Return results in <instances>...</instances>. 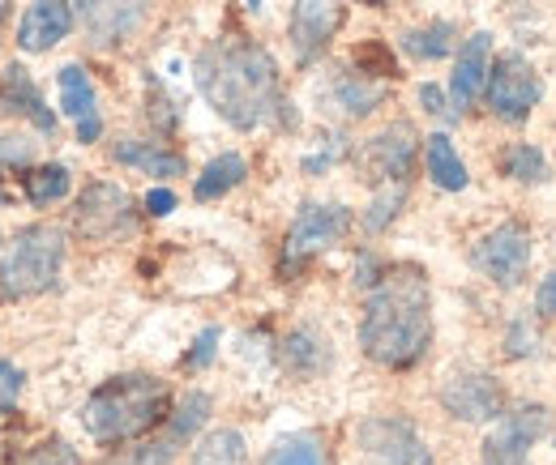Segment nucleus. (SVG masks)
Segmentation results:
<instances>
[{"label":"nucleus","instance_id":"f257e3e1","mask_svg":"<svg viewBox=\"0 0 556 465\" xmlns=\"http://www.w3.org/2000/svg\"><path fill=\"white\" fill-rule=\"evenodd\" d=\"M198 90L210 107L240 133H253L282 116L275 56L249 39H218L193 65Z\"/></svg>","mask_w":556,"mask_h":465},{"label":"nucleus","instance_id":"f03ea898","mask_svg":"<svg viewBox=\"0 0 556 465\" xmlns=\"http://www.w3.org/2000/svg\"><path fill=\"white\" fill-rule=\"evenodd\" d=\"M432 341V295L416 266L386 269L364 303L359 346L381 367H412Z\"/></svg>","mask_w":556,"mask_h":465},{"label":"nucleus","instance_id":"7ed1b4c3","mask_svg":"<svg viewBox=\"0 0 556 465\" xmlns=\"http://www.w3.org/2000/svg\"><path fill=\"white\" fill-rule=\"evenodd\" d=\"M167 414V385L154 376H116L99 385L81 405V427L99 444H125L138 440L150 427H159Z\"/></svg>","mask_w":556,"mask_h":465},{"label":"nucleus","instance_id":"20e7f679","mask_svg":"<svg viewBox=\"0 0 556 465\" xmlns=\"http://www.w3.org/2000/svg\"><path fill=\"white\" fill-rule=\"evenodd\" d=\"M61 266H65V235L56 227H26L0 261V295L9 299L43 295L61 277Z\"/></svg>","mask_w":556,"mask_h":465},{"label":"nucleus","instance_id":"39448f33","mask_svg":"<svg viewBox=\"0 0 556 465\" xmlns=\"http://www.w3.org/2000/svg\"><path fill=\"white\" fill-rule=\"evenodd\" d=\"M484 94H488V107H492L496 120H505V125H522V120L535 112V103L544 99V81H540V73L531 68L527 56L505 52L501 61H492Z\"/></svg>","mask_w":556,"mask_h":465},{"label":"nucleus","instance_id":"423d86ee","mask_svg":"<svg viewBox=\"0 0 556 465\" xmlns=\"http://www.w3.org/2000/svg\"><path fill=\"white\" fill-rule=\"evenodd\" d=\"M348 231H351L348 205H334V201H326V205H317V201L300 205V214H295V222L287 231V244H282V269L291 266L300 269L304 261H313L317 253L334 248Z\"/></svg>","mask_w":556,"mask_h":465},{"label":"nucleus","instance_id":"0eeeda50","mask_svg":"<svg viewBox=\"0 0 556 465\" xmlns=\"http://www.w3.org/2000/svg\"><path fill=\"white\" fill-rule=\"evenodd\" d=\"M471 266L496 286H518L531 266V231L522 222H501L471 248Z\"/></svg>","mask_w":556,"mask_h":465},{"label":"nucleus","instance_id":"6e6552de","mask_svg":"<svg viewBox=\"0 0 556 465\" xmlns=\"http://www.w3.org/2000/svg\"><path fill=\"white\" fill-rule=\"evenodd\" d=\"M77 17L94 48H116L146 26L150 0H77Z\"/></svg>","mask_w":556,"mask_h":465},{"label":"nucleus","instance_id":"1a4fd4ad","mask_svg":"<svg viewBox=\"0 0 556 465\" xmlns=\"http://www.w3.org/2000/svg\"><path fill=\"white\" fill-rule=\"evenodd\" d=\"M359 449L372 465H432L428 444L407 418H368L359 427Z\"/></svg>","mask_w":556,"mask_h":465},{"label":"nucleus","instance_id":"9d476101","mask_svg":"<svg viewBox=\"0 0 556 465\" xmlns=\"http://www.w3.org/2000/svg\"><path fill=\"white\" fill-rule=\"evenodd\" d=\"M548 436V410L522 405L501 418V427L484 440V465H527L535 440Z\"/></svg>","mask_w":556,"mask_h":465},{"label":"nucleus","instance_id":"9b49d317","mask_svg":"<svg viewBox=\"0 0 556 465\" xmlns=\"http://www.w3.org/2000/svg\"><path fill=\"white\" fill-rule=\"evenodd\" d=\"M77 231L86 240H112L116 231H129L134 222V201L125 189L116 184H90L81 201H77V214H73Z\"/></svg>","mask_w":556,"mask_h":465},{"label":"nucleus","instance_id":"f8f14e48","mask_svg":"<svg viewBox=\"0 0 556 465\" xmlns=\"http://www.w3.org/2000/svg\"><path fill=\"white\" fill-rule=\"evenodd\" d=\"M339 26H343V4L339 0H295V9H291V48H295V61L300 65H313L330 48V39H334Z\"/></svg>","mask_w":556,"mask_h":465},{"label":"nucleus","instance_id":"ddd939ff","mask_svg":"<svg viewBox=\"0 0 556 465\" xmlns=\"http://www.w3.org/2000/svg\"><path fill=\"white\" fill-rule=\"evenodd\" d=\"M441 405L463 423H488V418H501L505 393L488 372H458L445 380Z\"/></svg>","mask_w":556,"mask_h":465},{"label":"nucleus","instance_id":"4468645a","mask_svg":"<svg viewBox=\"0 0 556 465\" xmlns=\"http://www.w3.org/2000/svg\"><path fill=\"white\" fill-rule=\"evenodd\" d=\"M488 73H492V35L480 30L463 43L458 52V65H454V77H450V99H454V112L463 116L467 107H476V99L484 94Z\"/></svg>","mask_w":556,"mask_h":465},{"label":"nucleus","instance_id":"2eb2a0df","mask_svg":"<svg viewBox=\"0 0 556 465\" xmlns=\"http://www.w3.org/2000/svg\"><path fill=\"white\" fill-rule=\"evenodd\" d=\"M368 163L377 171L381 184H407L416 171V133L412 125H390L381 137L368 141Z\"/></svg>","mask_w":556,"mask_h":465},{"label":"nucleus","instance_id":"dca6fc26","mask_svg":"<svg viewBox=\"0 0 556 465\" xmlns=\"http://www.w3.org/2000/svg\"><path fill=\"white\" fill-rule=\"evenodd\" d=\"M73 30V9L65 0H35L17 22V48L22 52H48Z\"/></svg>","mask_w":556,"mask_h":465},{"label":"nucleus","instance_id":"f3484780","mask_svg":"<svg viewBox=\"0 0 556 465\" xmlns=\"http://www.w3.org/2000/svg\"><path fill=\"white\" fill-rule=\"evenodd\" d=\"M0 103L9 107V112H17V116H26L39 133H56V116L48 112V103H43V94H39V86L30 81V73L22 65H9L0 73Z\"/></svg>","mask_w":556,"mask_h":465},{"label":"nucleus","instance_id":"a211bd4d","mask_svg":"<svg viewBox=\"0 0 556 465\" xmlns=\"http://www.w3.org/2000/svg\"><path fill=\"white\" fill-rule=\"evenodd\" d=\"M61 107L77 120V141H99L103 120H99V103H94V81L81 65L61 68Z\"/></svg>","mask_w":556,"mask_h":465},{"label":"nucleus","instance_id":"6ab92c4d","mask_svg":"<svg viewBox=\"0 0 556 465\" xmlns=\"http://www.w3.org/2000/svg\"><path fill=\"white\" fill-rule=\"evenodd\" d=\"M381 99H386V90H381V81H372L368 73H343V77H334V86H330V103H334L348 120L372 116V112L381 107Z\"/></svg>","mask_w":556,"mask_h":465},{"label":"nucleus","instance_id":"aec40b11","mask_svg":"<svg viewBox=\"0 0 556 465\" xmlns=\"http://www.w3.org/2000/svg\"><path fill=\"white\" fill-rule=\"evenodd\" d=\"M424 163H428V176H432V184L437 189H445V193H463L467 184H471V176H467V163L458 158V150H454V141L445 133H432L424 141Z\"/></svg>","mask_w":556,"mask_h":465},{"label":"nucleus","instance_id":"412c9836","mask_svg":"<svg viewBox=\"0 0 556 465\" xmlns=\"http://www.w3.org/2000/svg\"><path fill=\"white\" fill-rule=\"evenodd\" d=\"M282 363H287L291 376L313 380L317 372L330 367V346H326V337L317 330H295L287 337V346H282Z\"/></svg>","mask_w":556,"mask_h":465},{"label":"nucleus","instance_id":"4be33fe9","mask_svg":"<svg viewBox=\"0 0 556 465\" xmlns=\"http://www.w3.org/2000/svg\"><path fill=\"white\" fill-rule=\"evenodd\" d=\"M116 163L138 167V171L159 176V180H176V176H185V158L172 154V150H159V145H150V141H121V145H116Z\"/></svg>","mask_w":556,"mask_h":465},{"label":"nucleus","instance_id":"5701e85b","mask_svg":"<svg viewBox=\"0 0 556 465\" xmlns=\"http://www.w3.org/2000/svg\"><path fill=\"white\" fill-rule=\"evenodd\" d=\"M244 176H249V163H244L240 154H218V158H210L206 171L198 176V184H193V197H198V201L227 197L236 184H244Z\"/></svg>","mask_w":556,"mask_h":465},{"label":"nucleus","instance_id":"b1692460","mask_svg":"<svg viewBox=\"0 0 556 465\" xmlns=\"http://www.w3.org/2000/svg\"><path fill=\"white\" fill-rule=\"evenodd\" d=\"M262 465H330V453H326L321 436H313V431H295V436L278 440L275 449L266 453V462Z\"/></svg>","mask_w":556,"mask_h":465},{"label":"nucleus","instance_id":"393cba45","mask_svg":"<svg viewBox=\"0 0 556 465\" xmlns=\"http://www.w3.org/2000/svg\"><path fill=\"white\" fill-rule=\"evenodd\" d=\"M454 26L450 22H432V26H419V30H407L403 35V52L416 56V61H441L454 52Z\"/></svg>","mask_w":556,"mask_h":465},{"label":"nucleus","instance_id":"a878e982","mask_svg":"<svg viewBox=\"0 0 556 465\" xmlns=\"http://www.w3.org/2000/svg\"><path fill=\"white\" fill-rule=\"evenodd\" d=\"M193 465H249V449H244V436L240 431H210L206 440L198 444Z\"/></svg>","mask_w":556,"mask_h":465},{"label":"nucleus","instance_id":"bb28decb","mask_svg":"<svg viewBox=\"0 0 556 465\" xmlns=\"http://www.w3.org/2000/svg\"><path fill=\"white\" fill-rule=\"evenodd\" d=\"M501 171H505L509 180H518V184H540V180L548 176V163H544V154H540L535 145L518 141V145H509V150L501 154Z\"/></svg>","mask_w":556,"mask_h":465},{"label":"nucleus","instance_id":"cd10ccee","mask_svg":"<svg viewBox=\"0 0 556 465\" xmlns=\"http://www.w3.org/2000/svg\"><path fill=\"white\" fill-rule=\"evenodd\" d=\"M26 197L35 201V205H52V201L70 197V171H65L61 163L35 167V171L26 176Z\"/></svg>","mask_w":556,"mask_h":465},{"label":"nucleus","instance_id":"c85d7f7f","mask_svg":"<svg viewBox=\"0 0 556 465\" xmlns=\"http://www.w3.org/2000/svg\"><path fill=\"white\" fill-rule=\"evenodd\" d=\"M403 197H407V184H386V189L372 197V205H368L364 227H368V231H386V227L399 218V205H403Z\"/></svg>","mask_w":556,"mask_h":465},{"label":"nucleus","instance_id":"c756f323","mask_svg":"<svg viewBox=\"0 0 556 465\" xmlns=\"http://www.w3.org/2000/svg\"><path fill=\"white\" fill-rule=\"evenodd\" d=\"M206 418H210V398L206 393H189V398L180 401L176 418H172V440H176V444H180V440H189Z\"/></svg>","mask_w":556,"mask_h":465},{"label":"nucleus","instance_id":"7c9ffc66","mask_svg":"<svg viewBox=\"0 0 556 465\" xmlns=\"http://www.w3.org/2000/svg\"><path fill=\"white\" fill-rule=\"evenodd\" d=\"M22 385H26L22 367H17V363H9V359H0V414H9V410L17 405Z\"/></svg>","mask_w":556,"mask_h":465},{"label":"nucleus","instance_id":"2f4dec72","mask_svg":"<svg viewBox=\"0 0 556 465\" xmlns=\"http://www.w3.org/2000/svg\"><path fill=\"white\" fill-rule=\"evenodd\" d=\"M172 457H176V440L167 436V440H159V444H146V449L125 453L121 462H112V465H167Z\"/></svg>","mask_w":556,"mask_h":465},{"label":"nucleus","instance_id":"473e14b6","mask_svg":"<svg viewBox=\"0 0 556 465\" xmlns=\"http://www.w3.org/2000/svg\"><path fill=\"white\" fill-rule=\"evenodd\" d=\"M35 141L26 137H0V167H30Z\"/></svg>","mask_w":556,"mask_h":465},{"label":"nucleus","instance_id":"72a5a7b5","mask_svg":"<svg viewBox=\"0 0 556 465\" xmlns=\"http://www.w3.org/2000/svg\"><path fill=\"white\" fill-rule=\"evenodd\" d=\"M22 465H77V453L65 440H52V444H39Z\"/></svg>","mask_w":556,"mask_h":465},{"label":"nucleus","instance_id":"f704fd0d","mask_svg":"<svg viewBox=\"0 0 556 465\" xmlns=\"http://www.w3.org/2000/svg\"><path fill=\"white\" fill-rule=\"evenodd\" d=\"M540 350V333L531 330V321H514L509 325V354L522 359V354H535Z\"/></svg>","mask_w":556,"mask_h":465},{"label":"nucleus","instance_id":"c9c22d12","mask_svg":"<svg viewBox=\"0 0 556 465\" xmlns=\"http://www.w3.org/2000/svg\"><path fill=\"white\" fill-rule=\"evenodd\" d=\"M419 103H424V112H428V116H437V120H445V125H454V120H458L454 103H445V94H441L437 86H419Z\"/></svg>","mask_w":556,"mask_h":465},{"label":"nucleus","instance_id":"e433bc0d","mask_svg":"<svg viewBox=\"0 0 556 465\" xmlns=\"http://www.w3.org/2000/svg\"><path fill=\"white\" fill-rule=\"evenodd\" d=\"M214 346H218V330L210 325V330H202V337H198V346L189 350V359H185V363H189V367H206L210 359H214Z\"/></svg>","mask_w":556,"mask_h":465},{"label":"nucleus","instance_id":"4c0bfd02","mask_svg":"<svg viewBox=\"0 0 556 465\" xmlns=\"http://www.w3.org/2000/svg\"><path fill=\"white\" fill-rule=\"evenodd\" d=\"M146 209H150L154 218H167V214L176 209V193H172V189H150V193H146Z\"/></svg>","mask_w":556,"mask_h":465},{"label":"nucleus","instance_id":"58836bf2","mask_svg":"<svg viewBox=\"0 0 556 465\" xmlns=\"http://www.w3.org/2000/svg\"><path fill=\"white\" fill-rule=\"evenodd\" d=\"M540 312H548V317H556V269L540 282Z\"/></svg>","mask_w":556,"mask_h":465},{"label":"nucleus","instance_id":"ea45409f","mask_svg":"<svg viewBox=\"0 0 556 465\" xmlns=\"http://www.w3.org/2000/svg\"><path fill=\"white\" fill-rule=\"evenodd\" d=\"M262 4H266V0H249V9H262Z\"/></svg>","mask_w":556,"mask_h":465},{"label":"nucleus","instance_id":"a19ab883","mask_svg":"<svg viewBox=\"0 0 556 465\" xmlns=\"http://www.w3.org/2000/svg\"><path fill=\"white\" fill-rule=\"evenodd\" d=\"M368 4H377V9H381V4H386V0H368Z\"/></svg>","mask_w":556,"mask_h":465},{"label":"nucleus","instance_id":"79ce46f5","mask_svg":"<svg viewBox=\"0 0 556 465\" xmlns=\"http://www.w3.org/2000/svg\"><path fill=\"white\" fill-rule=\"evenodd\" d=\"M0 205H4V193H0Z\"/></svg>","mask_w":556,"mask_h":465}]
</instances>
